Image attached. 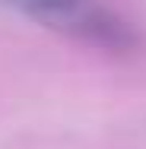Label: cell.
I'll list each match as a JSON object with an SVG mask.
<instances>
[{
    "instance_id": "2",
    "label": "cell",
    "mask_w": 146,
    "mask_h": 149,
    "mask_svg": "<svg viewBox=\"0 0 146 149\" xmlns=\"http://www.w3.org/2000/svg\"><path fill=\"white\" fill-rule=\"evenodd\" d=\"M16 3L22 13H29L32 19L45 16V13H54V10H67V6H80V3H92V0H10Z\"/></svg>"
},
{
    "instance_id": "1",
    "label": "cell",
    "mask_w": 146,
    "mask_h": 149,
    "mask_svg": "<svg viewBox=\"0 0 146 149\" xmlns=\"http://www.w3.org/2000/svg\"><path fill=\"white\" fill-rule=\"evenodd\" d=\"M35 22L51 32H60L73 41H80V45L108 51V54H133V51L143 48V35L130 19H124L115 10L95 6V3L54 10V13L38 16Z\"/></svg>"
}]
</instances>
